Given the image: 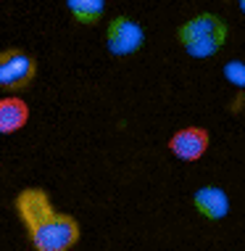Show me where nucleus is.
Returning a JSON list of instances; mask_svg holds the SVG:
<instances>
[{
    "label": "nucleus",
    "mask_w": 245,
    "mask_h": 251,
    "mask_svg": "<svg viewBox=\"0 0 245 251\" xmlns=\"http://www.w3.org/2000/svg\"><path fill=\"white\" fill-rule=\"evenodd\" d=\"M13 203L35 251H71L77 246L82 235L79 222L71 214L56 212L43 188H24Z\"/></svg>",
    "instance_id": "f257e3e1"
},
{
    "label": "nucleus",
    "mask_w": 245,
    "mask_h": 251,
    "mask_svg": "<svg viewBox=\"0 0 245 251\" xmlns=\"http://www.w3.org/2000/svg\"><path fill=\"white\" fill-rule=\"evenodd\" d=\"M177 40L190 58H211L227 43V24L216 13H198L177 29Z\"/></svg>",
    "instance_id": "f03ea898"
},
{
    "label": "nucleus",
    "mask_w": 245,
    "mask_h": 251,
    "mask_svg": "<svg viewBox=\"0 0 245 251\" xmlns=\"http://www.w3.org/2000/svg\"><path fill=\"white\" fill-rule=\"evenodd\" d=\"M37 74V61L22 48L0 50V90L22 93Z\"/></svg>",
    "instance_id": "7ed1b4c3"
},
{
    "label": "nucleus",
    "mask_w": 245,
    "mask_h": 251,
    "mask_svg": "<svg viewBox=\"0 0 245 251\" xmlns=\"http://www.w3.org/2000/svg\"><path fill=\"white\" fill-rule=\"evenodd\" d=\"M145 45V29L129 16H113L106 29V48L111 56H134Z\"/></svg>",
    "instance_id": "20e7f679"
},
{
    "label": "nucleus",
    "mask_w": 245,
    "mask_h": 251,
    "mask_svg": "<svg viewBox=\"0 0 245 251\" xmlns=\"http://www.w3.org/2000/svg\"><path fill=\"white\" fill-rule=\"evenodd\" d=\"M211 146V135L206 127H182L169 138V151L179 161H198L206 156Z\"/></svg>",
    "instance_id": "39448f33"
},
{
    "label": "nucleus",
    "mask_w": 245,
    "mask_h": 251,
    "mask_svg": "<svg viewBox=\"0 0 245 251\" xmlns=\"http://www.w3.org/2000/svg\"><path fill=\"white\" fill-rule=\"evenodd\" d=\"M193 203L198 209V214H203L211 222H219L229 214V196L219 185H203L193 193Z\"/></svg>",
    "instance_id": "423d86ee"
},
{
    "label": "nucleus",
    "mask_w": 245,
    "mask_h": 251,
    "mask_svg": "<svg viewBox=\"0 0 245 251\" xmlns=\"http://www.w3.org/2000/svg\"><path fill=\"white\" fill-rule=\"evenodd\" d=\"M29 122V106L19 96L0 98V135H13L24 130Z\"/></svg>",
    "instance_id": "0eeeda50"
},
{
    "label": "nucleus",
    "mask_w": 245,
    "mask_h": 251,
    "mask_svg": "<svg viewBox=\"0 0 245 251\" xmlns=\"http://www.w3.org/2000/svg\"><path fill=\"white\" fill-rule=\"evenodd\" d=\"M66 8L77 24H98L103 16L106 0H66Z\"/></svg>",
    "instance_id": "6e6552de"
},
{
    "label": "nucleus",
    "mask_w": 245,
    "mask_h": 251,
    "mask_svg": "<svg viewBox=\"0 0 245 251\" xmlns=\"http://www.w3.org/2000/svg\"><path fill=\"white\" fill-rule=\"evenodd\" d=\"M224 79L235 87H245V61H240V58L227 61L224 64Z\"/></svg>",
    "instance_id": "1a4fd4ad"
},
{
    "label": "nucleus",
    "mask_w": 245,
    "mask_h": 251,
    "mask_svg": "<svg viewBox=\"0 0 245 251\" xmlns=\"http://www.w3.org/2000/svg\"><path fill=\"white\" fill-rule=\"evenodd\" d=\"M240 11L245 13V0H240Z\"/></svg>",
    "instance_id": "9d476101"
}]
</instances>
